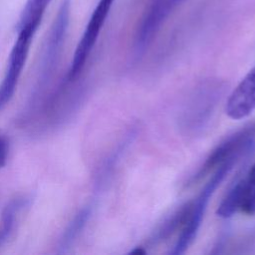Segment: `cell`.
Instances as JSON below:
<instances>
[{
    "mask_svg": "<svg viewBox=\"0 0 255 255\" xmlns=\"http://www.w3.org/2000/svg\"><path fill=\"white\" fill-rule=\"evenodd\" d=\"M234 162H235L234 160H228V161H225L224 163L220 164L216 168V171L213 174V176L205 184V186L199 193L196 200L194 202H192V207H191V211L188 216V219L186 220L185 224L181 228V232L178 236V239H177L172 251H170L171 254H173V255L182 254L192 244V242L194 241V239L196 237L198 229L200 227L205 208L207 206V203H208L211 195L213 194L214 190L223 181V179L227 175V173L231 170Z\"/></svg>",
    "mask_w": 255,
    "mask_h": 255,
    "instance_id": "6da1fadb",
    "label": "cell"
},
{
    "mask_svg": "<svg viewBox=\"0 0 255 255\" xmlns=\"http://www.w3.org/2000/svg\"><path fill=\"white\" fill-rule=\"evenodd\" d=\"M70 14L71 0H62L43 47L36 91L42 89L47 83L58 63L70 22Z\"/></svg>",
    "mask_w": 255,
    "mask_h": 255,
    "instance_id": "7a4b0ae2",
    "label": "cell"
},
{
    "mask_svg": "<svg viewBox=\"0 0 255 255\" xmlns=\"http://www.w3.org/2000/svg\"><path fill=\"white\" fill-rule=\"evenodd\" d=\"M36 31L37 28L32 26L17 28L18 36L9 56L7 70L0 84V112L10 102L15 93Z\"/></svg>",
    "mask_w": 255,
    "mask_h": 255,
    "instance_id": "3957f363",
    "label": "cell"
},
{
    "mask_svg": "<svg viewBox=\"0 0 255 255\" xmlns=\"http://www.w3.org/2000/svg\"><path fill=\"white\" fill-rule=\"evenodd\" d=\"M115 0H99L89 21L85 31L80 39L71 62L67 78L69 81L76 80L83 71L87 59L91 54L101 30L107 20Z\"/></svg>",
    "mask_w": 255,
    "mask_h": 255,
    "instance_id": "277c9868",
    "label": "cell"
},
{
    "mask_svg": "<svg viewBox=\"0 0 255 255\" xmlns=\"http://www.w3.org/2000/svg\"><path fill=\"white\" fill-rule=\"evenodd\" d=\"M255 140V124L245 127L236 131L222 142H220L207 156L204 163L194 175L193 179L198 180L207 174L211 169L217 168L223 162L230 159H237L244 151L248 150Z\"/></svg>",
    "mask_w": 255,
    "mask_h": 255,
    "instance_id": "5b68a950",
    "label": "cell"
},
{
    "mask_svg": "<svg viewBox=\"0 0 255 255\" xmlns=\"http://www.w3.org/2000/svg\"><path fill=\"white\" fill-rule=\"evenodd\" d=\"M181 1L182 0H151L137 28L135 36V51L137 54L145 50L164 21Z\"/></svg>",
    "mask_w": 255,
    "mask_h": 255,
    "instance_id": "8992f818",
    "label": "cell"
},
{
    "mask_svg": "<svg viewBox=\"0 0 255 255\" xmlns=\"http://www.w3.org/2000/svg\"><path fill=\"white\" fill-rule=\"evenodd\" d=\"M255 111V67L241 80L229 96L225 112L233 120H241Z\"/></svg>",
    "mask_w": 255,
    "mask_h": 255,
    "instance_id": "52a82bcc",
    "label": "cell"
},
{
    "mask_svg": "<svg viewBox=\"0 0 255 255\" xmlns=\"http://www.w3.org/2000/svg\"><path fill=\"white\" fill-rule=\"evenodd\" d=\"M192 207V202H186L177 208L170 216H168L154 231L150 238L151 244H156L166 240L173 233H175L178 229L182 228L185 224L188 216L190 214Z\"/></svg>",
    "mask_w": 255,
    "mask_h": 255,
    "instance_id": "ba28073f",
    "label": "cell"
},
{
    "mask_svg": "<svg viewBox=\"0 0 255 255\" xmlns=\"http://www.w3.org/2000/svg\"><path fill=\"white\" fill-rule=\"evenodd\" d=\"M251 183L247 178L237 182L224 196L217 207L216 214L221 218H229L238 210H241L244 199L250 188Z\"/></svg>",
    "mask_w": 255,
    "mask_h": 255,
    "instance_id": "9c48e42d",
    "label": "cell"
},
{
    "mask_svg": "<svg viewBox=\"0 0 255 255\" xmlns=\"http://www.w3.org/2000/svg\"><path fill=\"white\" fill-rule=\"evenodd\" d=\"M90 214H91L90 207H85L75 215L74 219L68 225V227L66 228L65 232L63 233L60 239L58 253L63 254L68 252V250L70 249V247L72 246L76 238L78 237L79 233L82 231L85 224L87 223L90 217Z\"/></svg>",
    "mask_w": 255,
    "mask_h": 255,
    "instance_id": "30bf717a",
    "label": "cell"
},
{
    "mask_svg": "<svg viewBox=\"0 0 255 255\" xmlns=\"http://www.w3.org/2000/svg\"><path fill=\"white\" fill-rule=\"evenodd\" d=\"M50 1L51 0H27L21 13L17 28L32 26L38 29Z\"/></svg>",
    "mask_w": 255,
    "mask_h": 255,
    "instance_id": "8fae6325",
    "label": "cell"
},
{
    "mask_svg": "<svg viewBox=\"0 0 255 255\" xmlns=\"http://www.w3.org/2000/svg\"><path fill=\"white\" fill-rule=\"evenodd\" d=\"M24 204H25V200H23V198H16L11 200L5 206L2 212V218H1L0 246L3 243H5L7 239L10 237L12 230L14 229L16 216Z\"/></svg>",
    "mask_w": 255,
    "mask_h": 255,
    "instance_id": "7c38bea8",
    "label": "cell"
},
{
    "mask_svg": "<svg viewBox=\"0 0 255 255\" xmlns=\"http://www.w3.org/2000/svg\"><path fill=\"white\" fill-rule=\"evenodd\" d=\"M241 210L249 215L255 214V184H251L242 204Z\"/></svg>",
    "mask_w": 255,
    "mask_h": 255,
    "instance_id": "4fadbf2b",
    "label": "cell"
},
{
    "mask_svg": "<svg viewBox=\"0 0 255 255\" xmlns=\"http://www.w3.org/2000/svg\"><path fill=\"white\" fill-rule=\"evenodd\" d=\"M8 150H9V145H8L7 139L3 135H0V167L6 164L7 157H8Z\"/></svg>",
    "mask_w": 255,
    "mask_h": 255,
    "instance_id": "5bb4252c",
    "label": "cell"
},
{
    "mask_svg": "<svg viewBox=\"0 0 255 255\" xmlns=\"http://www.w3.org/2000/svg\"><path fill=\"white\" fill-rule=\"evenodd\" d=\"M247 180L251 183V184H255V163L252 165V167L250 168L248 175H247Z\"/></svg>",
    "mask_w": 255,
    "mask_h": 255,
    "instance_id": "9a60e30c",
    "label": "cell"
},
{
    "mask_svg": "<svg viewBox=\"0 0 255 255\" xmlns=\"http://www.w3.org/2000/svg\"><path fill=\"white\" fill-rule=\"evenodd\" d=\"M146 251L143 249V247H134L132 250L128 252V254H133V255H144Z\"/></svg>",
    "mask_w": 255,
    "mask_h": 255,
    "instance_id": "2e32d148",
    "label": "cell"
}]
</instances>
